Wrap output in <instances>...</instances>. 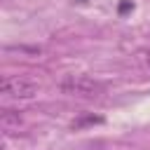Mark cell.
Returning a JSON list of instances; mask_svg holds the SVG:
<instances>
[{
	"label": "cell",
	"mask_w": 150,
	"mask_h": 150,
	"mask_svg": "<svg viewBox=\"0 0 150 150\" xmlns=\"http://www.w3.org/2000/svg\"><path fill=\"white\" fill-rule=\"evenodd\" d=\"M61 91L75 98H98L103 94V84L89 75H68L61 80Z\"/></svg>",
	"instance_id": "1"
},
{
	"label": "cell",
	"mask_w": 150,
	"mask_h": 150,
	"mask_svg": "<svg viewBox=\"0 0 150 150\" xmlns=\"http://www.w3.org/2000/svg\"><path fill=\"white\" fill-rule=\"evenodd\" d=\"M40 91V84L30 77H21V75H5L2 77V94L9 98H19V101H28Z\"/></svg>",
	"instance_id": "2"
},
{
	"label": "cell",
	"mask_w": 150,
	"mask_h": 150,
	"mask_svg": "<svg viewBox=\"0 0 150 150\" xmlns=\"http://www.w3.org/2000/svg\"><path fill=\"white\" fill-rule=\"evenodd\" d=\"M0 122H2V129H5V131H9V129H14V127H19V124H21V115H19L16 110H2Z\"/></svg>",
	"instance_id": "3"
},
{
	"label": "cell",
	"mask_w": 150,
	"mask_h": 150,
	"mask_svg": "<svg viewBox=\"0 0 150 150\" xmlns=\"http://www.w3.org/2000/svg\"><path fill=\"white\" fill-rule=\"evenodd\" d=\"M94 122H103V117H84V120H77V122H73V129H80L82 124H94Z\"/></svg>",
	"instance_id": "4"
}]
</instances>
